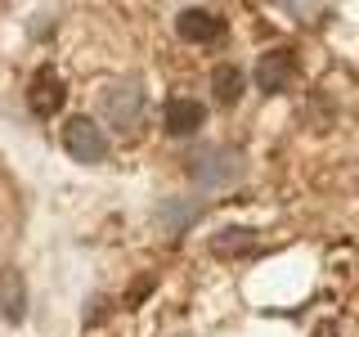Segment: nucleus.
<instances>
[{
	"instance_id": "6e6552de",
	"label": "nucleus",
	"mask_w": 359,
	"mask_h": 337,
	"mask_svg": "<svg viewBox=\"0 0 359 337\" xmlns=\"http://www.w3.org/2000/svg\"><path fill=\"white\" fill-rule=\"evenodd\" d=\"M256 230H247V225H229V230H220L216 239H211V252L216 256H247L256 252Z\"/></svg>"
},
{
	"instance_id": "20e7f679",
	"label": "nucleus",
	"mask_w": 359,
	"mask_h": 337,
	"mask_svg": "<svg viewBox=\"0 0 359 337\" xmlns=\"http://www.w3.org/2000/svg\"><path fill=\"white\" fill-rule=\"evenodd\" d=\"M292 77H297V54H292L287 45L265 50L261 63H256V86H261L265 95H283V90L292 86Z\"/></svg>"
},
{
	"instance_id": "423d86ee",
	"label": "nucleus",
	"mask_w": 359,
	"mask_h": 337,
	"mask_svg": "<svg viewBox=\"0 0 359 337\" xmlns=\"http://www.w3.org/2000/svg\"><path fill=\"white\" fill-rule=\"evenodd\" d=\"M63 99H67V90H63V81L50 72V67L32 77V86H27V104H32V112H36V117H54V112L63 108Z\"/></svg>"
},
{
	"instance_id": "39448f33",
	"label": "nucleus",
	"mask_w": 359,
	"mask_h": 337,
	"mask_svg": "<svg viewBox=\"0 0 359 337\" xmlns=\"http://www.w3.org/2000/svg\"><path fill=\"white\" fill-rule=\"evenodd\" d=\"M175 32H180L184 41H194V45H211V41L224 37V18L211 14V9H180Z\"/></svg>"
},
{
	"instance_id": "0eeeda50",
	"label": "nucleus",
	"mask_w": 359,
	"mask_h": 337,
	"mask_svg": "<svg viewBox=\"0 0 359 337\" xmlns=\"http://www.w3.org/2000/svg\"><path fill=\"white\" fill-rule=\"evenodd\" d=\"M162 121H166V135H180V140H184V135H194L202 121H207V108L198 104V99H171V104H166V112H162Z\"/></svg>"
},
{
	"instance_id": "f03ea898",
	"label": "nucleus",
	"mask_w": 359,
	"mask_h": 337,
	"mask_svg": "<svg viewBox=\"0 0 359 337\" xmlns=\"http://www.w3.org/2000/svg\"><path fill=\"white\" fill-rule=\"evenodd\" d=\"M99 108H104V117L112 121V126L130 131L135 121H140V112H144V90H140V81H135V77L112 81L104 90V99H99Z\"/></svg>"
},
{
	"instance_id": "7ed1b4c3",
	"label": "nucleus",
	"mask_w": 359,
	"mask_h": 337,
	"mask_svg": "<svg viewBox=\"0 0 359 337\" xmlns=\"http://www.w3.org/2000/svg\"><path fill=\"white\" fill-rule=\"evenodd\" d=\"M63 149L76 157V162H104L108 157V135L95 126L90 117H72L63 126Z\"/></svg>"
},
{
	"instance_id": "f257e3e1",
	"label": "nucleus",
	"mask_w": 359,
	"mask_h": 337,
	"mask_svg": "<svg viewBox=\"0 0 359 337\" xmlns=\"http://www.w3.org/2000/svg\"><path fill=\"white\" fill-rule=\"evenodd\" d=\"M189 176H194L202 189H224L243 176V157H238V149H220V144L216 149H198L189 157Z\"/></svg>"
},
{
	"instance_id": "1a4fd4ad",
	"label": "nucleus",
	"mask_w": 359,
	"mask_h": 337,
	"mask_svg": "<svg viewBox=\"0 0 359 337\" xmlns=\"http://www.w3.org/2000/svg\"><path fill=\"white\" fill-rule=\"evenodd\" d=\"M211 90H216L220 104H238V95H243V72H238L233 63H220L216 72H211Z\"/></svg>"
}]
</instances>
